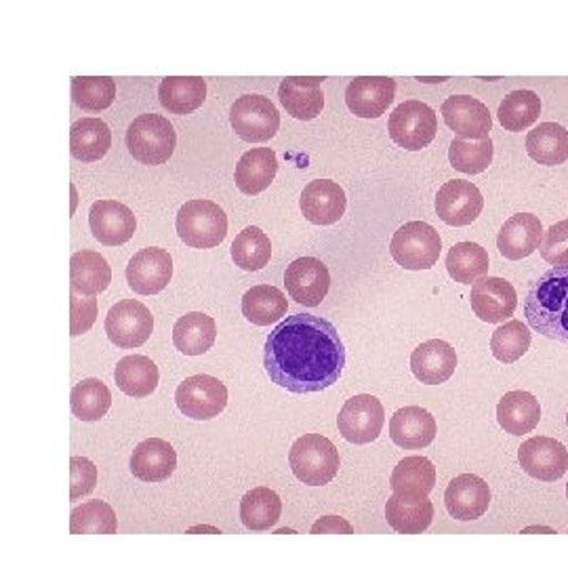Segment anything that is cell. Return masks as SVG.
I'll return each mask as SVG.
<instances>
[{"label":"cell","instance_id":"cell-21","mask_svg":"<svg viewBox=\"0 0 568 568\" xmlns=\"http://www.w3.org/2000/svg\"><path fill=\"white\" fill-rule=\"evenodd\" d=\"M300 206L310 224L333 225L344 217L347 196L339 183L316 180L305 185Z\"/></svg>","mask_w":568,"mask_h":568},{"label":"cell","instance_id":"cell-37","mask_svg":"<svg viewBox=\"0 0 568 568\" xmlns=\"http://www.w3.org/2000/svg\"><path fill=\"white\" fill-rule=\"evenodd\" d=\"M528 156L537 164L558 166L568 161V131L558 122H544L528 131Z\"/></svg>","mask_w":568,"mask_h":568},{"label":"cell","instance_id":"cell-19","mask_svg":"<svg viewBox=\"0 0 568 568\" xmlns=\"http://www.w3.org/2000/svg\"><path fill=\"white\" fill-rule=\"evenodd\" d=\"M396 81L387 77H358L347 84L345 103L358 119H379L394 102Z\"/></svg>","mask_w":568,"mask_h":568},{"label":"cell","instance_id":"cell-47","mask_svg":"<svg viewBox=\"0 0 568 568\" xmlns=\"http://www.w3.org/2000/svg\"><path fill=\"white\" fill-rule=\"evenodd\" d=\"M98 321V300L81 293L70 295V335L79 337L89 333Z\"/></svg>","mask_w":568,"mask_h":568},{"label":"cell","instance_id":"cell-44","mask_svg":"<svg viewBox=\"0 0 568 568\" xmlns=\"http://www.w3.org/2000/svg\"><path fill=\"white\" fill-rule=\"evenodd\" d=\"M530 342H532L530 328L520 321H509L493 333L490 352L499 363L514 365L527 354Z\"/></svg>","mask_w":568,"mask_h":568},{"label":"cell","instance_id":"cell-11","mask_svg":"<svg viewBox=\"0 0 568 568\" xmlns=\"http://www.w3.org/2000/svg\"><path fill=\"white\" fill-rule=\"evenodd\" d=\"M154 333L152 312L135 300H122L112 305L105 316V335L122 349L142 347Z\"/></svg>","mask_w":568,"mask_h":568},{"label":"cell","instance_id":"cell-16","mask_svg":"<svg viewBox=\"0 0 568 568\" xmlns=\"http://www.w3.org/2000/svg\"><path fill=\"white\" fill-rule=\"evenodd\" d=\"M173 278V257L161 246L135 253L126 265V283L138 295H156Z\"/></svg>","mask_w":568,"mask_h":568},{"label":"cell","instance_id":"cell-10","mask_svg":"<svg viewBox=\"0 0 568 568\" xmlns=\"http://www.w3.org/2000/svg\"><path fill=\"white\" fill-rule=\"evenodd\" d=\"M230 400L227 387L211 375H192L175 392V405L194 422H211L222 415Z\"/></svg>","mask_w":568,"mask_h":568},{"label":"cell","instance_id":"cell-9","mask_svg":"<svg viewBox=\"0 0 568 568\" xmlns=\"http://www.w3.org/2000/svg\"><path fill=\"white\" fill-rule=\"evenodd\" d=\"M386 424V408L379 398L371 394H358L349 398L339 415L337 429L349 445H371L382 436Z\"/></svg>","mask_w":568,"mask_h":568},{"label":"cell","instance_id":"cell-43","mask_svg":"<svg viewBox=\"0 0 568 568\" xmlns=\"http://www.w3.org/2000/svg\"><path fill=\"white\" fill-rule=\"evenodd\" d=\"M119 530L116 511L105 501H84L70 514L72 535H114Z\"/></svg>","mask_w":568,"mask_h":568},{"label":"cell","instance_id":"cell-51","mask_svg":"<svg viewBox=\"0 0 568 568\" xmlns=\"http://www.w3.org/2000/svg\"><path fill=\"white\" fill-rule=\"evenodd\" d=\"M187 535H201V532H209V535H222V530L220 528L215 527H209V525H201V527H190L187 530H185Z\"/></svg>","mask_w":568,"mask_h":568},{"label":"cell","instance_id":"cell-22","mask_svg":"<svg viewBox=\"0 0 568 568\" xmlns=\"http://www.w3.org/2000/svg\"><path fill=\"white\" fill-rule=\"evenodd\" d=\"M436 419L424 406H403L389 422V438L398 448L419 450L434 443Z\"/></svg>","mask_w":568,"mask_h":568},{"label":"cell","instance_id":"cell-42","mask_svg":"<svg viewBox=\"0 0 568 568\" xmlns=\"http://www.w3.org/2000/svg\"><path fill=\"white\" fill-rule=\"evenodd\" d=\"M70 406L77 419L89 422V424L100 422L112 406V394L100 379H84L72 387Z\"/></svg>","mask_w":568,"mask_h":568},{"label":"cell","instance_id":"cell-18","mask_svg":"<svg viewBox=\"0 0 568 568\" xmlns=\"http://www.w3.org/2000/svg\"><path fill=\"white\" fill-rule=\"evenodd\" d=\"M448 516L459 523H471L487 514L490 506V488L476 474H462L448 483L445 490Z\"/></svg>","mask_w":568,"mask_h":568},{"label":"cell","instance_id":"cell-49","mask_svg":"<svg viewBox=\"0 0 568 568\" xmlns=\"http://www.w3.org/2000/svg\"><path fill=\"white\" fill-rule=\"evenodd\" d=\"M98 487V467L87 457L70 459V499L77 501Z\"/></svg>","mask_w":568,"mask_h":568},{"label":"cell","instance_id":"cell-20","mask_svg":"<svg viewBox=\"0 0 568 568\" xmlns=\"http://www.w3.org/2000/svg\"><path fill=\"white\" fill-rule=\"evenodd\" d=\"M89 227L105 246L129 243L138 230V220L126 204L119 201H98L89 211Z\"/></svg>","mask_w":568,"mask_h":568},{"label":"cell","instance_id":"cell-55","mask_svg":"<svg viewBox=\"0 0 568 568\" xmlns=\"http://www.w3.org/2000/svg\"><path fill=\"white\" fill-rule=\"evenodd\" d=\"M567 426H568V415H567Z\"/></svg>","mask_w":568,"mask_h":568},{"label":"cell","instance_id":"cell-52","mask_svg":"<svg viewBox=\"0 0 568 568\" xmlns=\"http://www.w3.org/2000/svg\"><path fill=\"white\" fill-rule=\"evenodd\" d=\"M528 532H546V535H556V530L549 527H527L523 528V535H528Z\"/></svg>","mask_w":568,"mask_h":568},{"label":"cell","instance_id":"cell-32","mask_svg":"<svg viewBox=\"0 0 568 568\" xmlns=\"http://www.w3.org/2000/svg\"><path fill=\"white\" fill-rule=\"evenodd\" d=\"M217 339V325L213 316L190 312L173 326V345L183 356H203Z\"/></svg>","mask_w":568,"mask_h":568},{"label":"cell","instance_id":"cell-41","mask_svg":"<svg viewBox=\"0 0 568 568\" xmlns=\"http://www.w3.org/2000/svg\"><path fill=\"white\" fill-rule=\"evenodd\" d=\"M539 116H541V100L535 91H528V89L514 91L499 103V122L506 131L511 133L527 131Z\"/></svg>","mask_w":568,"mask_h":568},{"label":"cell","instance_id":"cell-14","mask_svg":"<svg viewBox=\"0 0 568 568\" xmlns=\"http://www.w3.org/2000/svg\"><path fill=\"white\" fill-rule=\"evenodd\" d=\"M485 206L483 192L471 182L450 180L436 194V215L453 227L474 224Z\"/></svg>","mask_w":568,"mask_h":568},{"label":"cell","instance_id":"cell-53","mask_svg":"<svg viewBox=\"0 0 568 568\" xmlns=\"http://www.w3.org/2000/svg\"><path fill=\"white\" fill-rule=\"evenodd\" d=\"M281 532H295L293 528H281V530H276V535H281ZM297 535V532H295Z\"/></svg>","mask_w":568,"mask_h":568},{"label":"cell","instance_id":"cell-31","mask_svg":"<svg viewBox=\"0 0 568 568\" xmlns=\"http://www.w3.org/2000/svg\"><path fill=\"white\" fill-rule=\"evenodd\" d=\"M206 100V81L201 77H166L159 87V102L166 112L185 116Z\"/></svg>","mask_w":568,"mask_h":568},{"label":"cell","instance_id":"cell-29","mask_svg":"<svg viewBox=\"0 0 568 568\" xmlns=\"http://www.w3.org/2000/svg\"><path fill=\"white\" fill-rule=\"evenodd\" d=\"M497 422L511 436H525L539 426L541 405L530 392H508L497 405Z\"/></svg>","mask_w":568,"mask_h":568},{"label":"cell","instance_id":"cell-2","mask_svg":"<svg viewBox=\"0 0 568 568\" xmlns=\"http://www.w3.org/2000/svg\"><path fill=\"white\" fill-rule=\"evenodd\" d=\"M525 316L535 333L568 344V265L551 267L530 284Z\"/></svg>","mask_w":568,"mask_h":568},{"label":"cell","instance_id":"cell-27","mask_svg":"<svg viewBox=\"0 0 568 568\" xmlns=\"http://www.w3.org/2000/svg\"><path fill=\"white\" fill-rule=\"evenodd\" d=\"M278 173V159L272 148H253L244 152L234 171L236 187L246 196H257L267 190Z\"/></svg>","mask_w":568,"mask_h":568},{"label":"cell","instance_id":"cell-24","mask_svg":"<svg viewBox=\"0 0 568 568\" xmlns=\"http://www.w3.org/2000/svg\"><path fill=\"white\" fill-rule=\"evenodd\" d=\"M544 234V225L537 215L518 213L501 225L497 236V248L509 262H518L532 255V251L541 246Z\"/></svg>","mask_w":568,"mask_h":568},{"label":"cell","instance_id":"cell-50","mask_svg":"<svg viewBox=\"0 0 568 568\" xmlns=\"http://www.w3.org/2000/svg\"><path fill=\"white\" fill-rule=\"evenodd\" d=\"M312 535H354V527L342 516H323L314 523Z\"/></svg>","mask_w":568,"mask_h":568},{"label":"cell","instance_id":"cell-17","mask_svg":"<svg viewBox=\"0 0 568 568\" xmlns=\"http://www.w3.org/2000/svg\"><path fill=\"white\" fill-rule=\"evenodd\" d=\"M440 114L457 138L469 140V142L487 140L493 129V116L487 105L469 95L448 98L447 102L440 105Z\"/></svg>","mask_w":568,"mask_h":568},{"label":"cell","instance_id":"cell-36","mask_svg":"<svg viewBox=\"0 0 568 568\" xmlns=\"http://www.w3.org/2000/svg\"><path fill=\"white\" fill-rule=\"evenodd\" d=\"M288 312V300L283 291L272 284H257L243 295V314L248 323L257 326L283 323L281 318Z\"/></svg>","mask_w":568,"mask_h":568},{"label":"cell","instance_id":"cell-25","mask_svg":"<svg viewBox=\"0 0 568 568\" xmlns=\"http://www.w3.org/2000/svg\"><path fill=\"white\" fill-rule=\"evenodd\" d=\"M178 453L163 438H148L131 455V474L142 483H163L175 474Z\"/></svg>","mask_w":568,"mask_h":568},{"label":"cell","instance_id":"cell-39","mask_svg":"<svg viewBox=\"0 0 568 568\" xmlns=\"http://www.w3.org/2000/svg\"><path fill=\"white\" fill-rule=\"evenodd\" d=\"M488 253L485 246L476 243H457L448 248V276L459 284H476L480 278H487Z\"/></svg>","mask_w":568,"mask_h":568},{"label":"cell","instance_id":"cell-34","mask_svg":"<svg viewBox=\"0 0 568 568\" xmlns=\"http://www.w3.org/2000/svg\"><path fill=\"white\" fill-rule=\"evenodd\" d=\"M114 379L122 394L131 398H145L156 392L159 387V366L154 365L152 358L142 354H131L122 358L114 368Z\"/></svg>","mask_w":568,"mask_h":568},{"label":"cell","instance_id":"cell-38","mask_svg":"<svg viewBox=\"0 0 568 568\" xmlns=\"http://www.w3.org/2000/svg\"><path fill=\"white\" fill-rule=\"evenodd\" d=\"M283 501L272 488L248 490L241 501V523L248 530H270L281 520Z\"/></svg>","mask_w":568,"mask_h":568},{"label":"cell","instance_id":"cell-46","mask_svg":"<svg viewBox=\"0 0 568 568\" xmlns=\"http://www.w3.org/2000/svg\"><path fill=\"white\" fill-rule=\"evenodd\" d=\"M493 152H495V148L488 138L480 142L455 138L448 148V161L459 173L478 175V173H485L493 163Z\"/></svg>","mask_w":568,"mask_h":568},{"label":"cell","instance_id":"cell-15","mask_svg":"<svg viewBox=\"0 0 568 568\" xmlns=\"http://www.w3.org/2000/svg\"><path fill=\"white\" fill-rule=\"evenodd\" d=\"M284 286L297 304L316 307L325 302L331 288L328 267L316 257H300L286 267Z\"/></svg>","mask_w":568,"mask_h":568},{"label":"cell","instance_id":"cell-12","mask_svg":"<svg viewBox=\"0 0 568 568\" xmlns=\"http://www.w3.org/2000/svg\"><path fill=\"white\" fill-rule=\"evenodd\" d=\"M518 462L530 478L556 483L567 474L568 450L549 436H532L518 448Z\"/></svg>","mask_w":568,"mask_h":568},{"label":"cell","instance_id":"cell-48","mask_svg":"<svg viewBox=\"0 0 568 568\" xmlns=\"http://www.w3.org/2000/svg\"><path fill=\"white\" fill-rule=\"evenodd\" d=\"M541 257L554 267L568 265V220L551 225L544 234V243L539 246Z\"/></svg>","mask_w":568,"mask_h":568},{"label":"cell","instance_id":"cell-5","mask_svg":"<svg viewBox=\"0 0 568 568\" xmlns=\"http://www.w3.org/2000/svg\"><path fill=\"white\" fill-rule=\"evenodd\" d=\"M178 234L190 248H213L227 236V215L213 201H187L178 213Z\"/></svg>","mask_w":568,"mask_h":568},{"label":"cell","instance_id":"cell-30","mask_svg":"<svg viewBox=\"0 0 568 568\" xmlns=\"http://www.w3.org/2000/svg\"><path fill=\"white\" fill-rule=\"evenodd\" d=\"M112 283V267L98 251H79L70 260V286L74 293L95 297Z\"/></svg>","mask_w":568,"mask_h":568},{"label":"cell","instance_id":"cell-45","mask_svg":"<svg viewBox=\"0 0 568 568\" xmlns=\"http://www.w3.org/2000/svg\"><path fill=\"white\" fill-rule=\"evenodd\" d=\"M116 100V82L110 77L72 79V102L84 112H103Z\"/></svg>","mask_w":568,"mask_h":568},{"label":"cell","instance_id":"cell-3","mask_svg":"<svg viewBox=\"0 0 568 568\" xmlns=\"http://www.w3.org/2000/svg\"><path fill=\"white\" fill-rule=\"evenodd\" d=\"M288 466L300 483L325 487L337 476L342 459L339 450L328 438L321 434H305L288 450Z\"/></svg>","mask_w":568,"mask_h":568},{"label":"cell","instance_id":"cell-1","mask_svg":"<svg viewBox=\"0 0 568 568\" xmlns=\"http://www.w3.org/2000/svg\"><path fill=\"white\" fill-rule=\"evenodd\" d=\"M264 366L272 384L291 394H316L335 386L345 368L337 328L321 316H286L267 335Z\"/></svg>","mask_w":568,"mask_h":568},{"label":"cell","instance_id":"cell-6","mask_svg":"<svg viewBox=\"0 0 568 568\" xmlns=\"http://www.w3.org/2000/svg\"><path fill=\"white\" fill-rule=\"evenodd\" d=\"M440 234L436 232L434 225L426 222H408L398 227L389 243V253L394 262L410 272L432 270L440 257Z\"/></svg>","mask_w":568,"mask_h":568},{"label":"cell","instance_id":"cell-13","mask_svg":"<svg viewBox=\"0 0 568 568\" xmlns=\"http://www.w3.org/2000/svg\"><path fill=\"white\" fill-rule=\"evenodd\" d=\"M469 302L474 314L488 325L509 323L516 312V288L506 278L487 276L471 286Z\"/></svg>","mask_w":568,"mask_h":568},{"label":"cell","instance_id":"cell-7","mask_svg":"<svg viewBox=\"0 0 568 568\" xmlns=\"http://www.w3.org/2000/svg\"><path fill=\"white\" fill-rule=\"evenodd\" d=\"M387 131L392 142L398 148H405L408 152H419L436 138V112L427 103L408 100L389 114Z\"/></svg>","mask_w":568,"mask_h":568},{"label":"cell","instance_id":"cell-8","mask_svg":"<svg viewBox=\"0 0 568 568\" xmlns=\"http://www.w3.org/2000/svg\"><path fill=\"white\" fill-rule=\"evenodd\" d=\"M230 122L236 135L246 143H264L281 131V114L265 95H243L230 108Z\"/></svg>","mask_w":568,"mask_h":568},{"label":"cell","instance_id":"cell-33","mask_svg":"<svg viewBox=\"0 0 568 568\" xmlns=\"http://www.w3.org/2000/svg\"><path fill=\"white\" fill-rule=\"evenodd\" d=\"M386 520L400 535H422L434 523V504L429 497L405 499L392 495L386 501Z\"/></svg>","mask_w":568,"mask_h":568},{"label":"cell","instance_id":"cell-40","mask_svg":"<svg viewBox=\"0 0 568 568\" xmlns=\"http://www.w3.org/2000/svg\"><path fill=\"white\" fill-rule=\"evenodd\" d=\"M272 260V243L262 227L248 225L232 243V262L244 272H260Z\"/></svg>","mask_w":568,"mask_h":568},{"label":"cell","instance_id":"cell-35","mask_svg":"<svg viewBox=\"0 0 568 568\" xmlns=\"http://www.w3.org/2000/svg\"><path fill=\"white\" fill-rule=\"evenodd\" d=\"M112 145V131L100 119H81L70 129V152L81 163L102 161Z\"/></svg>","mask_w":568,"mask_h":568},{"label":"cell","instance_id":"cell-23","mask_svg":"<svg viewBox=\"0 0 568 568\" xmlns=\"http://www.w3.org/2000/svg\"><path fill=\"white\" fill-rule=\"evenodd\" d=\"M457 352L443 339H429L410 354V371L426 386H440L455 375Z\"/></svg>","mask_w":568,"mask_h":568},{"label":"cell","instance_id":"cell-26","mask_svg":"<svg viewBox=\"0 0 568 568\" xmlns=\"http://www.w3.org/2000/svg\"><path fill=\"white\" fill-rule=\"evenodd\" d=\"M325 79L288 77L281 82L278 98L284 110L297 121H314L325 110V95L321 82Z\"/></svg>","mask_w":568,"mask_h":568},{"label":"cell","instance_id":"cell-4","mask_svg":"<svg viewBox=\"0 0 568 568\" xmlns=\"http://www.w3.org/2000/svg\"><path fill=\"white\" fill-rule=\"evenodd\" d=\"M124 143L138 163L159 166L173 156L178 135L173 124L161 114H142L129 124Z\"/></svg>","mask_w":568,"mask_h":568},{"label":"cell","instance_id":"cell-54","mask_svg":"<svg viewBox=\"0 0 568 568\" xmlns=\"http://www.w3.org/2000/svg\"><path fill=\"white\" fill-rule=\"evenodd\" d=\"M567 499H568V483H567Z\"/></svg>","mask_w":568,"mask_h":568},{"label":"cell","instance_id":"cell-28","mask_svg":"<svg viewBox=\"0 0 568 568\" xmlns=\"http://www.w3.org/2000/svg\"><path fill=\"white\" fill-rule=\"evenodd\" d=\"M436 487V467L422 455L405 457L394 467L389 476V488L394 495L405 499H424Z\"/></svg>","mask_w":568,"mask_h":568}]
</instances>
